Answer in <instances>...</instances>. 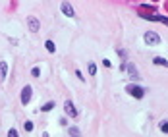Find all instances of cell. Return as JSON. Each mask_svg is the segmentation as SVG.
<instances>
[{
  "label": "cell",
  "mask_w": 168,
  "mask_h": 137,
  "mask_svg": "<svg viewBox=\"0 0 168 137\" xmlns=\"http://www.w3.org/2000/svg\"><path fill=\"white\" fill-rule=\"evenodd\" d=\"M143 39H145V43H147V45H151V46L161 45V37H158L155 31H147L145 35H143Z\"/></svg>",
  "instance_id": "cell-1"
},
{
  "label": "cell",
  "mask_w": 168,
  "mask_h": 137,
  "mask_svg": "<svg viewBox=\"0 0 168 137\" xmlns=\"http://www.w3.org/2000/svg\"><path fill=\"white\" fill-rule=\"evenodd\" d=\"M126 91H128L131 97H135V98H143V97H145V89L139 87V85H128Z\"/></svg>",
  "instance_id": "cell-2"
},
{
  "label": "cell",
  "mask_w": 168,
  "mask_h": 137,
  "mask_svg": "<svg viewBox=\"0 0 168 137\" xmlns=\"http://www.w3.org/2000/svg\"><path fill=\"white\" fill-rule=\"evenodd\" d=\"M31 87H29V85H25V87H23V91H21V102H23V104H27V102H29V100H31Z\"/></svg>",
  "instance_id": "cell-3"
},
{
  "label": "cell",
  "mask_w": 168,
  "mask_h": 137,
  "mask_svg": "<svg viewBox=\"0 0 168 137\" xmlns=\"http://www.w3.org/2000/svg\"><path fill=\"white\" fill-rule=\"evenodd\" d=\"M64 110H66V114H68V116H71V118L78 114V110H75V106H73V102H71V100H66Z\"/></svg>",
  "instance_id": "cell-4"
},
{
  "label": "cell",
  "mask_w": 168,
  "mask_h": 137,
  "mask_svg": "<svg viewBox=\"0 0 168 137\" xmlns=\"http://www.w3.org/2000/svg\"><path fill=\"white\" fill-rule=\"evenodd\" d=\"M62 14H64V16H68V18H71V16H73V8H71V4L70 2H62Z\"/></svg>",
  "instance_id": "cell-5"
},
{
  "label": "cell",
  "mask_w": 168,
  "mask_h": 137,
  "mask_svg": "<svg viewBox=\"0 0 168 137\" xmlns=\"http://www.w3.org/2000/svg\"><path fill=\"white\" fill-rule=\"evenodd\" d=\"M143 18H145V20H153V21H161V23H166V25H168V18H166V16H147V14H143Z\"/></svg>",
  "instance_id": "cell-6"
},
{
  "label": "cell",
  "mask_w": 168,
  "mask_h": 137,
  "mask_svg": "<svg viewBox=\"0 0 168 137\" xmlns=\"http://www.w3.org/2000/svg\"><path fill=\"white\" fill-rule=\"evenodd\" d=\"M27 23H29V29H31L33 33H37L39 31V20H37V18H27Z\"/></svg>",
  "instance_id": "cell-7"
},
{
  "label": "cell",
  "mask_w": 168,
  "mask_h": 137,
  "mask_svg": "<svg viewBox=\"0 0 168 137\" xmlns=\"http://www.w3.org/2000/svg\"><path fill=\"white\" fill-rule=\"evenodd\" d=\"M6 73H8V64L6 62H0V81L6 79Z\"/></svg>",
  "instance_id": "cell-8"
},
{
  "label": "cell",
  "mask_w": 168,
  "mask_h": 137,
  "mask_svg": "<svg viewBox=\"0 0 168 137\" xmlns=\"http://www.w3.org/2000/svg\"><path fill=\"white\" fill-rule=\"evenodd\" d=\"M153 62H155L156 66H164V68H168V60H164L162 56H156V58L153 60Z\"/></svg>",
  "instance_id": "cell-9"
},
{
  "label": "cell",
  "mask_w": 168,
  "mask_h": 137,
  "mask_svg": "<svg viewBox=\"0 0 168 137\" xmlns=\"http://www.w3.org/2000/svg\"><path fill=\"white\" fill-rule=\"evenodd\" d=\"M45 46H46V50H48V52H54V50H56V46H54V43H52V41H46Z\"/></svg>",
  "instance_id": "cell-10"
},
{
  "label": "cell",
  "mask_w": 168,
  "mask_h": 137,
  "mask_svg": "<svg viewBox=\"0 0 168 137\" xmlns=\"http://www.w3.org/2000/svg\"><path fill=\"white\" fill-rule=\"evenodd\" d=\"M54 108V102H46L45 106H43V112H48V110H52Z\"/></svg>",
  "instance_id": "cell-11"
},
{
  "label": "cell",
  "mask_w": 168,
  "mask_h": 137,
  "mask_svg": "<svg viewBox=\"0 0 168 137\" xmlns=\"http://www.w3.org/2000/svg\"><path fill=\"white\" fill-rule=\"evenodd\" d=\"M23 128L25 131H33V122H23Z\"/></svg>",
  "instance_id": "cell-12"
},
{
  "label": "cell",
  "mask_w": 168,
  "mask_h": 137,
  "mask_svg": "<svg viewBox=\"0 0 168 137\" xmlns=\"http://www.w3.org/2000/svg\"><path fill=\"white\" fill-rule=\"evenodd\" d=\"M89 73H91V75H95V73H97V66L93 64V62L89 64Z\"/></svg>",
  "instance_id": "cell-13"
},
{
  "label": "cell",
  "mask_w": 168,
  "mask_h": 137,
  "mask_svg": "<svg viewBox=\"0 0 168 137\" xmlns=\"http://www.w3.org/2000/svg\"><path fill=\"white\" fill-rule=\"evenodd\" d=\"M128 70H129V73H131V75H137V70H135V66H131V64H129V66H128Z\"/></svg>",
  "instance_id": "cell-14"
},
{
  "label": "cell",
  "mask_w": 168,
  "mask_h": 137,
  "mask_svg": "<svg viewBox=\"0 0 168 137\" xmlns=\"http://www.w3.org/2000/svg\"><path fill=\"white\" fill-rule=\"evenodd\" d=\"M70 133H71L73 137H79V130H78V128H71V130H70Z\"/></svg>",
  "instance_id": "cell-15"
},
{
  "label": "cell",
  "mask_w": 168,
  "mask_h": 137,
  "mask_svg": "<svg viewBox=\"0 0 168 137\" xmlns=\"http://www.w3.org/2000/svg\"><path fill=\"white\" fill-rule=\"evenodd\" d=\"M161 130L164 131V133H168V122H162V124H161Z\"/></svg>",
  "instance_id": "cell-16"
},
{
  "label": "cell",
  "mask_w": 168,
  "mask_h": 137,
  "mask_svg": "<svg viewBox=\"0 0 168 137\" xmlns=\"http://www.w3.org/2000/svg\"><path fill=\"white\" fill-rule=\"evenodd\" d=\"M39 68H33V70H31V75H33V77H39Z\"/></svg>",
  "instance_id": "cell-17"
},
{
  "label": "cell",
  "mask_w": 168,
  "mask_h": 137,
  "mask_svg": "<svg viewBox=\"0 0 168 137\" xmlns=\"http://www.w3.org/2000/svg\"><path fill=\"white\" fill-rule=\"evenodd\" d=\"M8 137H18V131H16V130H10V131H8Z\"/></svg>",
  "instance_id": "cell-18"
},
{
  "label": "cell",
  "mask_w": 168,
  "mask_h": 137,
  "mask_svg": "<svg viewBox=\"0 0 168 137\" xmlns=\"http://www.w3.org/2000/svg\"><path fill=\"white\" fill-rule=\"evenodd\" d=\"M75 75H78V77L81 79V81H85V75H83V73H81V72H79V70H75Z\"/></svg>",
  "instance_id": "cell-19"
}]
</instances>
